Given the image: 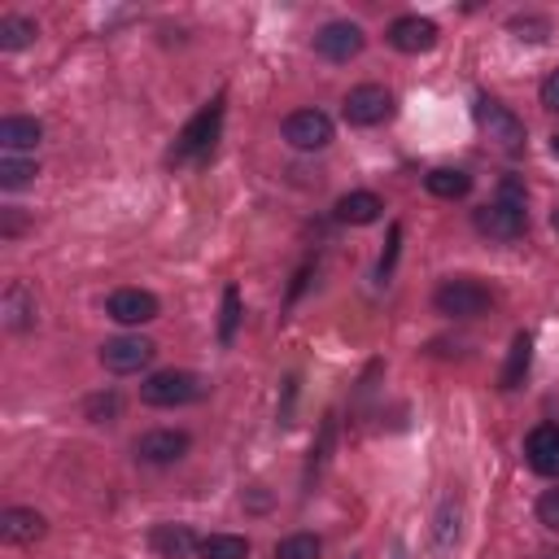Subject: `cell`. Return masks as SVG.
Masks as SVG:
<instances>
[{
	"instance_id": "1",
	"label": "cell",
	"mask_w": 559,
	"mask_h": 559,
	"mask_svg": "<svg viewBox=\"0 0 559 559\" xmlns=\"http://www.w3.org/2000/svg\"><path fill=\"white\" fill-rule=\"evenodd\" d=\"M472 223H476V231H480V236H489V240H520V236H524V227H528V214H524V188H520V179H502L498 197H493L489 205H480V210L472 214Z\"/></svg>"
},
{
	"instance_id": "2",
	"label": "cell",
	"mask_w": 559,
	"mask_h": 559,
	"mask_svg": "<svg viewBox=\"0 0 559 559\" xmlns=\"http://www.w3.org/2000/svg\"><path fill=\"white\" fill-rule=\"evenodd\" d=\"M205 397V380L192 376V371H153L144 384H140V402L144 406H157V411H175V406H188V402H201Z\"/></svg>"
},
{
	"instance_id": "3",
	"label": "cell",
	"mask_w": 559,
	"mask_h": 559,
	"mask_svg": "<svg viewBox=\"0 0 559 559\" xmlns=\"http://www.w3.org/2000/svg\"><path fill=\"white\" fill-rule=\"evenodd\" d=\"M218 127H223V100H210V105L179 131V140H175V148H170V162H201V157H210V148H214V140H218Z\"/></svg>"
},
{
	"instance_id": "4",
	"label": "cell",
	"mask_w": 559,
	"mask_h": 559,
	"mask_svg": "<svg viewBox=\"0 0 559 559\" xmlns=\"http://www.w3.org/2000/svg\"><path fill=\"white\" fill-rule=\"evenodd\" d=\"M489 288L485 284H476V280H441L437 284V293H432V306H437V314H450V319H476V314H485L489 310Z\"/></svg>"
},
{
	"instance_id": "5",
	"label": "cell",
	"mask_w": 559,
	"mask_h": 559,
	"mask_svg": "<svg viewBox=\"0 0 559 559\" xmlns=\"http://www.w3.org/2000/svg\"><path fill=\"white\" fill-rule=\"evenodd\" d=\"M476 127L502 148V153H520L524 148V122L502 105V100H493V96H476Z\"/></svg>"
},
{
	"instance_id": "6",
	"label": "cell",
	"mask_w": 559,
	"mask_h": 559,
	"mask_svg": "<svg viewBox=\"0 0 559 559\" xmlns=\"http://www.w3.org/2000/svg\"><path fill=\"white\" fill-rule=\"evenodd\" d=\"M345 122L349 127H380L384 118H393V92L380 87V83H358L349 96H345Z\"/></svg>"
},
{
	"instance_id": "7",
	"label": "cell",
	"mask_w": 559,
	"mask_h": 559,
	"mask_svg": "<svg viewBox=\"0 0 559 559\" xmlns=\"http://www.w3.org/2000/svg\"><path fill=\"white\" fill-rule=\"evenodd\" d=\"M157 354V345L148 336H114L100 345V367L114 371V376H131L140 367H148Z\"/></svg>"
},
{
	"instance_id": "8",
	"label": "cell",
	"mask_w": 559,
	"mask_h": 559,
	"mask_svg": "<svg viewBox=\"0 0 559 559\" xmlns=\"http://www.w3.org/2000/svg\"><path fill=\"white\" fill-rule=\"evenodd\" d=\"M188 445H192V437L183 428H153V432H144L135 441V459L144 467H170V463H179L188 454Z\"/></svg>"
},
{
	"instance_id": "9",
	"label": "cell",
	"mask_w": 559,
	"mask_h": 559,
	"mask_svg": "<svg viewBox=\"0 0 559 559\" xmlns=\"http://www.w3.org/2000/svg\"><path fill=\"white\" fill-rule=\"evenodd\" d=\"M284 140L301 153H314V148H328L332 144V118L323 109H297L284 118Z\"/></svg>"
},
{
	"instance_id": "10",
	"label": "cell",
	"mask_w": 559,
	"mask_h": 559,
	"mask_svg": "<svg viewBox=\"0 0 559 559\" xmlns=\"http://www.w3.org/2000/svg\"><path fill=\"white\" fill-rule=\"evenodd\" d=\"M362 44H367V35H362V26L358 22H328V26H319V35H314V52L323 57V61H354L358 52H362Z\"/></svg>"
},
{
	"instance_id": "11",
	"label": "cell",
	"mask_w": 559,
	"mask_h": 559,
	"mask_svg": "<svg viewBox=\"0 0 559 559\" xmlns=\"http://www.w3.org/2000/svg\"><path fill=\"white\" fill-rule=\"evenodd\" d=\"M157 310L162 306H157V297L148 288H114L109 301H105V314L114 323H122V328H140V323L157 319Z\"/></svg>"
},
{
	"instance_id": "12",
	"label": "cell",
	"mask_w": 559,
	"mask_h": 559,
	"mask_svg": "<svg viewBox=\"0 0 559 559\" xmlns=\"http://www.w3.org/2000/svg\"><path fill=\"white\" fill-rule=\"evenodd\" d=\"M48 533V520L35 507H9L0 511V542L4 546H35Z\"/></svg>"
},
{
	"instance_id": "13",
	"label": "cell",
	"mask_w": 559,
	"mask_h": 559,
	"mask_svg": "<svg viewBox=\"0 0 559 559\" xmlns=\"http://www.w3.org/2000/svg\"><path fill=\"white\" fill-rule=\"evenodd\" d=\"M524 459L537 476H555L559 480V424H537L524 437Z\"/></svg>"
},
{
	"instance_id": "14",
	"label": "cell",
	"mask_w": 559,
	"mask_h": 559,
	"mask_svg": "<svg viewBox=\"0 0 559 559\" xmlns=\"http://www.w3.org/2000/svg\"><path fill=\"white\" fill-rule=\"evenodd\" d=\"M389 44H393L397 52H406V57L428 52V48L437 44V22H428V17H419V13L393 17V26H389Z\"/></svg>"
},
{
	"instance_id": "15",
	"label": "cell",
	"mask_w": 559,
	"mask_h": 559,
	"mask_svg": "<svg viewBox=\"0 0 559 559\" xmlns=\"http://www.w3.org/2000/svg\"><path fill=\"white\" fill-rule=\"evenodd\" d=\"M0 314H4V328L9 332H31L35 319H39V306H35V288L26 280H13L0 297Z\"/></svg>"
},
{
	"instance_id": "16",
	"label": "cell",
	"mask_w": 559,
	"mask_h": 559,
	"mask_svg": "<svg viewBox=\"0 0 559 559\" xmlns=\"http://www.w3.org/2000/svg\"><path fill=\"white\" fill-rule=\"evenodd\" d=\"M148 546H153V555H162V559H188V555H197L201 537H197L188 524H153Z\"/></svg>"
},
{
	"instance_id": "17",
	"label": "cell",
	"mask_w": 559,
	"mask_h": 559,
	"mask_svg": "<svg viewBox=\"0 0 559 559\" xmlns=\"http://www.w3.org/2000/svg\"><path fill=\"white\" fill-rule=\"evenodd\" d=\"M380 214H384V201H380L376 192H367V188L345 192V197L336 201V218L349 223V227H367V223H376Z\"/></svg>"
},
{
	"instance_id": "18",
	"label": "cell",
	"mask_w": 559,
	"mask_h": 559,
	"mask_svg": "<svg viewBox=\"0 0 559 559\" xmlns=\"http://www.w3.org/2000/svg\"><path fill=\"white\" fill-rule=\"evenodd\" d=\"M44 140V127H39V118H22V114H9L4 122H0V148L4 153H26V148H35Z\"/></svg>"
},
{
	"instance_id": "19",
	"label": "cell",
	"mask_w": 559,
	"mask_h": 559,
	"mask_svg": "<svg viewBox=\"0 0 559 559\" xmlns=\"http://www.w3.org/2000/svg\"><path fill=\"white\" fill-rule=\"evenodd\" d=\"M424 188L432 197H441V201H459V197L472 192V175L467 170H454V166H437V170L424 175Z\"/></svg>"
},
{
	"instance_id": "20",
	"label": "cell",
	"mask_w": 559,
	"mask_h": 559,
	"mask_svg": "<svg viewBox=\"0 0 559 559\" xmlns=\"http://www.w3.org/2000/svg\"><path fill=\"white\" fill-rule=\"evenodd\" d=\"M35 35H39V26L31 17H22V13L0 17V52H22L26 44H35Z\"/></svg>"
},
{
	"instance_id": "21",
	"label": "cell",
	"mask_w": 559,
	"mask_h": 559,
	"mask_svg": "<svg viewBox=\"0 0 559 559\" xmlns=\"http://www.w3.org/2000/svg\"><path fill=\"white\" fill-rule=\"evenodd\" d=\"M197 555L201 559H249V542L236 533H210V537H201Z\"/></svg>"
},
{
	"instance_id": "22",
	"label": "cell",
	"mask_w": 559,
	"mask_h": 559,
	"mask_svg": "<svg viewBox=\"0 0 559 559\" xmlns=\"http://www.w3.org/2000/svg\"><path fill=\"white\" fill-rule=\"evenodd\" d=\"M528 358H533V341L520 332V336L511 341V358H507V367H502V389H520V380H524V371H528Z\"/></svg>"
},
{
	"instance_id": "23",
	"label": "cell",
	"mask_w": 559,
	"mask_h": 559,
	"mask_svg": "<svg viewBox=\"0 0 559 559\" xmlns=\"http://www.w3.org/2000/svg\"><path fill=\"white\" fill-rule=\"evenodd\" d=\"M319 537L314 533H288L275 542V559H319Z\"/></svg>"
},
{
	"instance_id": "24",
	"label": "cell",
	"mask_w": 559,
	"mask_h": 559,
	"mask_svg": "<svg viewBox=\"0 0 559 559\" xmlns=\"http://www.w3.org/2000/svg\"><path fill=\"white\" fill-rule=\"evenodd\" d=\"M39 170H35V162H26V157H13V153H4L0 157V188H26L31 179H35Z\"/></svg>"
},
{
	"instance_id": "25",
	"label": "cell",
	"mask_w": 559,
	"mask_h": 559,
	"mask_svg": "<svg viewBox=\"0 0 559 559\" xmlns=\"http://www.w3.org/2000/svg\"><path fill=\"white\" fill-rule=\"evenodd\" d=\"M437 555H445L454 542H459V502H445L441 511H437Z\"/></svg>"
},
{
	"instance_id": "26",
	"label": "cell",
	"mask_w": 559,
	"mask_h": 559,
	"mask_svg": "<svg viewBox=\"0 0 559 559\" xmlns=\"http://www.w3.org/2000/svg\"><path fill=\"white\" fill-rule=\"evenodd\" d=\"M236 323H240V293L227 284V288H223V319H218V341H223V345L236 341Z\"/></svg>"
},
{
	"instance_id": "27",
	"label": "cell",
	"mask_w": 559,
	"mask_h": 559,
	"mask_svg": "<svg viewBox=\"0 0 559 559\" xmlns=\"http://www.w3.org/2000/svg\"><path fill=\"white\" fill-rule=\"evenodd\" d=\"M511 31H515L520 39L537 44V39H546V35H550V22H546V17H537V13H524V17H511Z\"/></svg>"
},
{
	"instance_id": "28",
	"label": "cell",
	"mask_w": 559,
	"mask_h": 559,
	"mask_svg": "<svg viewBox=\"0 0 559 559\" xmlns=\"http://www.w3.org/2000/svg\"><path fill=\"white\" fill-rule=\"evenodd\" d=\"M114 415H118V393H96V397H87V419L105 424V419H114Z\"/></svg>"
},
{
	"instance_id": "29",
	"label": "cell",
	"mask_w": 559,
	"mask_h": 559,
	"mask_svg": "<svg viewBox=\"0 0 559 559\" xmlns=\"http://www.w3.org/2000/svg\"><path fill=\"white\" fill-rule=\"evenodd\" d=\"M537 520L559 533V489H546V493L537 498Z\"/></svg>"
},
{
	"instance_id": "30",
	"label": "cell",
	"mask_w": 559,
	"mask_h": 559,
	"mask_svg": "<svg viewBox=\"0 0 559 559\" xmlns=\"http://www.w3.org/2000/svg\"><path fill=\"white\" fill-rule=\"evenodd\" d=\"M542 105H546L550 114H559V70L546 74V83H542Z\"/></svg>"
},
{
	"instance_id": "31",
	"label": "cell",
	"mask_w": 559,
	"mask_h": 559,
	"mask_svg": "<svg viewBox=\"0 0 559 559\" xmlns=\"http://www.w3.org/2000/svg\"><path fill=\"white\" fill-rule=\"evenodd\" d=\"M22 227H26V218H22V214H13V210H9V214H4V223H0V236H17V231H22Z\"/></svg>"
},
{
	"instance_id": "32",
	"label": "cell",
	"mask_w": 559,
	"mask_h": 559,
	"mask_svg": "<svg viewBox=\"0 0 559 559\" xmlns=\"http://www.w3.org/2000/svg\"><path fill=\"white\" fill-rule=\"evenodd\" d=\"M550 153H555V157H559V131H555V135H550Z\"/></svg>"
},
{
	"instance_id": "33",
	"label": "cell",
	"mask_w": 559,
	"mask_h": 559,
	"mask_svg": "<svg viewBox=\"0 0 559 559\" xmlns=\"http://www.w3.org/2000/svg\"><path fill=\"white\" fill-rule=\"evenodd\" d=\"M550 223H555V231H559V210H555V214H550Z\"/></svg>"
},
{
	"instance_id": "34",
	"label": "cell",
	"mask_w": 559,
	"mask_h": 559,
	"mask_svg": "<svg viewBox=\"0 0 559 559\" xmlns=\"http://www.w3.org/2000/svg\"><path fill=\"white\" fill-rule=\"evenodd\" d=\"M542 559H559V550H546V555H542Z\"/></svg>"
}]
</instances>
